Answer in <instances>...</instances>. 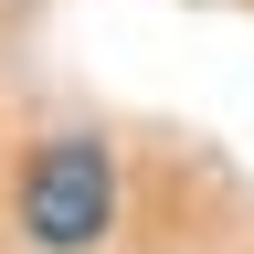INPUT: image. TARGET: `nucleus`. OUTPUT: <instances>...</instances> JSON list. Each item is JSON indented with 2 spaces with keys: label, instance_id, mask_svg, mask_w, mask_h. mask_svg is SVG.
<instances>
[{
  "label": "nucleus",
  "instance_id": "1",
  "mask_svg": "<svg viewBox=\"0 0 254 254\" xmlns=\"http://www.w3.org/2000/svg\"><path fill=\"white\" fill-rule=\"evenodd\" d=\"M11 222L32 254H95L117 233V159L106 138H43L11 180Z\"/></svg>",
  "mask_w": 254,
  "mask_h": 254
}]
</instances>
